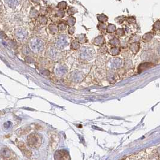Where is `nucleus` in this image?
Segmentation results:
<instances>
[{"instance_id":"f257e3e1","label":"nucleus","mask_w":160,"mask_h":160,"mask_svg":"<svg viewBox=\"0 0 160 160\" xmlns=\"http://www.w3.org/2000/svg\"><path fill=\"white\" fill-rule=\"evenodd\" d=\"M7 4L12 8L18 7L21 3V0H6Z\"/></svg>"},{"instance_id":"f03ea898","label":"nucleus","mask_w":160,"mask_h":160,"mask_svg":"<svg viewBox=\"0 0 160 160\" xmlns=\"http://www.w3.org/2000/svg\"><path fill=\"white\" fill-rule=\"evenodd\" d=\"M151 63H146V66H145V63L144 64H141L139 67V71H144V70H146L147 69L150 68V67H151Z\"/></svg>"},{"instance_id":"7ed1b4c3","label":"nucleus","mask_w":160,"mask_h":160,"mask_svg":"<svg viewBox=\"0 0 160 160\" xmlns=\"http://www.w3.org/2000/svg\"><path fill=\"white\" fill-rule=\"evenodd\" d=\"M17 35L19 36V37H22L23 38L25 37V35H26V32L25 31L23 30H19L17 32Z\"/></svg>"},{"instance_id":"20e7f679","label":"nucleus","mask_w":160,"mask_h":160,"mask_svg":"<svg viewBox=\"0 0 160 160\" xmlns=\"http://www.w3.org/2000/svg\"><path fill=\"white\" fill-rule=\"evenodd\" d=\"M1 1L0 0V11H1Z\"/></svg>"}]
</instances>
